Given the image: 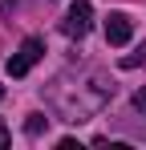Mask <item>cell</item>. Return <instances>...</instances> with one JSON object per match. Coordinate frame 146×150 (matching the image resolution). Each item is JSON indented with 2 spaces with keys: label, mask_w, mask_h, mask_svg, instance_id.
Segmentation results:
<instances>
[{
  "label": "cell",
  "mask_w": 146,
  "mask_h": 150,
  "mask_svg": "<svg viewBox=\"0 0 146 150\" xmlns=\"http://www.w3.org/2000/svg\"><path fill=\"white\" fill-rule=\"evenodd\" d=\"M118 65H122V69H138V65H146V45H142L138 53H130V57H122Z\"/></svg>",
  "instance_id": "4"
},
{
  "label": "cell",
  "mask_w": 146,
  "mask_h": 150,
  "mask_svg": "<svg viewBox=\"0 0 146 150\" xmlns=\"http://www.w3.org/2000/svg\"><path fill=\"white\" fill-rule=\"evenodd\" d=\"M89 28H94V4H89V0H77L69 12H65V21H61V33L81 41V37H85Z\"/></svg>",
  "instance_id": "2"
},
{
  "label": "cell",
  "mask_w": 146,
  "mask_h": 150,
  "mask_svg": "<svg viewBox=\"0 0 146 150\" xmlns=\"http://www.w3.org/2000/svg\"><path fill=\"white\" fill-rule=\"evenodd\" d=\"M8 138H12V134H8V126H4V122H0V150H4V146H8Z\"/></svg>",
  "instance_id": "7"
},
{
  "label": "cell",
  "mask_w": 146,
  "mask_h": 150,
  "mask_svg": "<svg viewBox=\"0 0 146 150\" xmlns=\"http://www.w3.org/2000/svg\"><path fill=\"white\" fill-rule=\"evenodd\" d=\"M130 33H134V25H130L126 12H110V16H106V41H110V45H126Z\"/></svg>",
  "instance_id": "3"
},
{
  "label": "cell",
  "mask_w": 146,
  "mask_h": 150,
  "mask_svg": "<svg viewBox=\"0 0 146 150\" xmlns=\"http://www.w3.org/2000/svg\"><path fill=\"white\" fill-rule=\"evenodd\" d=\"M130 101H134V110L146 118V85H142V89H134V98H130Z\"/></svg>",
  "instance_id": "6"
},
{
  "label": "cell",
  "mask_w": 146,
  "mask_h": 150,
  "mask_svg": "<svg viewBox=\"0 0 146 150\" xmlns=\"http://www.w3.org/2000/svg\"><path fill=\"white\" fill-rule=\"evenodd\" d=\"M0 98H4V89H0Z\"/></svg>",
  "instance_id": "8"
},
{
  "label": "cell",
  "mask_w": 146,
  "mask_h": 150,
  "mask_svg": "<svg viewBox=\"0 0 146 150\" xmlns=\"http://www.w3.org/2000/svg\"><path fill=\"white\" fill-rule=\"evenodd\" d=\"M41 57H45V41H41V37H28L21 49L8 57V65H4V69H8V77H24L37 61H41Z\"/></svg>",
  "instance_id": "1"
},
{
  "label": "cell",
  "mask_w": 146,
  "mask_h": 150,
  "mask_svg": "<svg viewBox=\"0 0 146 150\" xmlns=\"http://www.w3.org/2000/svg\"><path fill=\"white\" fill-rule=\"evenodd\" d=\"M45 122H49V118H41V114H33V118H28V122H24V130H28V134H33V138H37V134H41V130H45Z\"/></svg>",
  "instance_id": "5"
}]
</instances>
